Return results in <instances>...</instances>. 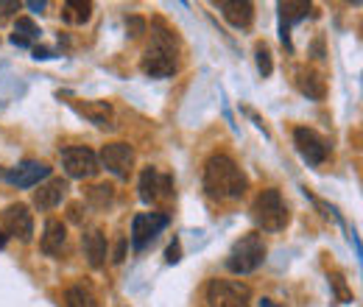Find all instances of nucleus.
<instances>
[{"label": "nucleus", "mask_w": 363, "mask_h": 307, "mask_svg": "<svg viewBox=\"0 0 363 307\" xmlns=\"http://www.w3.org/2000/svg\"><path fill=\"white\" fill-rule=\"evenodd\" d=\"M249 187L246 174L229 160L227 154H213L204 165V190L210 199L218 201H238Z\"/></svg>", "instance_id": "nucleus-1"}, {"label": "nucleus", "mask_w": 363, "mask_h": 307, "mask_svg": "<svg viewBox=\"0 0 363 307\" xmlns=\"http://www.w3.org/2000/svg\"><path fill=\"white\" fill-rule=\"evenodd\" d=\"M154 28L157 31H154L151 45L143 56V73L151 76V79H168V76L177 73V48H179V43H177V34L168 26L157 23Z\"/></svg>", "instance_id": "nucleus-2"}, {"label": "nucleus", "mask_w": 363, "mask_h": 307, "mask_svg": "<svg viewBox=\"0 0 363 307\" xmlns=\"http://www.w3.org/2000/svg\"><path fill=\"white\" fill-rule=\"evenodd\" d=\"M266 260V243L257 232L243 235L227 257V268L232 274H252L255 268H260V263Z\"/></svg>", "instance_id": "nucleus-3"}, {"label": "nucleus", "mask_w": 363, "mask_h": 307, "mask_svg": "<svg viewBox=\"0 0 363 307\" xmlns=\"http://www.w3.org/2000/svg\"><path fill=\"white\" fill-rule=\"evenodd\" d=\"M252 218H255V223H257L260 229H266V232H279V229H285V223H288V207H285L279 190L269 187V190H263V193L255 199V204H252Z\"/></svg>", "instance_id": "nucleus-4"}, {"label": "nucleus", "mask_w": 363, "mask_h": 307, "mask_svg": "<svg viewBox=\"0 0 363 307\" xmlns=\"http://www.w3.org/2000/svg\"><path fill=\"white\" fill-rule=\"evenodd\" d=\"M210 307H252V288L238 279H213L207 285Z\"/></svg>", "instance_id": "nucleus-5"}, {"label": "nucleus", "mask_w": 363, "mask_h": 307, "mask_svg": "<svg viewBox=\"0 0 363 307\" xmlns=\"http://www.w3.org/2000/svg\"><path fill=\"white\" fill-rule=\"evenodd\" d=\"M294 143H296V151L302 154V160L313 168L324 165V160L330 157V143L313 129H305V126L294 129Z\"/></svg>", "instance_id": "nucleus-6"}, {"label": "nucleus", "mask_w": 363, "mask_h": 307, "mask_svg": "<svg viewBox=\"0 0 363 307\" xmlns=\"http://www.w3.org/2000/svg\"><path fill=\"white\" fill-rule=\"evenodd\" d=\"M98 165H104L106 171L118 179H129L132 165H135V148L129 143H109L101 148V160Z\"/></svg>", "instance_id": "nucleus-7"}, {"label": "nucleus", "mask_w": 363, "mask_h": 307, "mask_svg": "<svg viewBox=\"0 0 363 307\" xmlns=\"http://www.w3.org/2000/svg\"><path fill=\"white\" fill-rule=\"evenodd\" d=\"M62 165H65V174L70 176V179H92L101 171L98 157L92 154L90 148H82V145L65 148L62 151Z\"/></svg>", "instance_id": "nucleus-8"}, {"label": "nucleus", "mask_w": 363, "mask_h": 307, "mask_svg": "<svg viewBox=\"0 0 363 307\" xmlns=\"http://www.w3.org/2000/svg\"><path fill=\"white\" fill-rule=\"evenodd\" d=\"M168 223V216H160V213H140L132 221V243H135L137 252H143L157 235L160 229Z\"/></svg>", "instance_id": "nucleus-9"}, {"label": "nucleus", "mask_w": 363, "mask_h": 307, "mask_svg": "<svg viewBox=\"0 0 363 307\" xmlns=\"http://www.w3.org/2000/svg\"><path fill=\"white\" fill-rule=\"evenodd\" d=\"M3 223H6V232L14 235V238L23 240V243H28V240L34 238V216H31V210H28L26 204H11V207H6Z\"/></svg>", "instance_id": "nucleus-10"}, {"label": "nucleus", "mask_w": 363, "mask_h": 307, "mask_svg": "<svg viewBox=\"0 0 363 307\" xmlns=\"http://www.w3.org/2000/svg\"><path fill=\"white\" fill-rule=\"evenodd\" d=\"M50 176V168H48L45 162H34V160H26V162H20L17 168H11V171H6V182L9 184H14V187H37L43 179Z\"/></svg>", "instance_id": "nucleus-11"}, {"label": "nucleus", "mask_w": 363, "mask_h": 307, "mask_svg": "<svg viewBox=\"0 0 363 307\" xmlns=\"http://www.w3.org/2000/svg\"><path fill=\"white\" fill-rule=\"evenodd\" d=\"M73 109L84 115L98 129H112V104L109 101H73Z\"/></svg>", "instance_id": "nucleus-12"}, {"label": "nucleus", "mask_w": 363, "mask_h": 307, "mask_svg": "<svg viewBox=\"0 0 363 307\" xmlns=\"http://www.w3.org/2000/svg\"><path fill=\"white\" fill-rule=\"evenodd\" d=\"M216 6L224 14V20L235 28H246L252 23V17H255V6L246 3V0H218Z\"/></svg>", "instance_id": "nucleus-13"}, {"label": "nucleus", "mask_w": 363, "mask_h": 307, "mask_svg": "<svg viewBox=\"0 0 363 307\" xmlns=\"http://www.w3.org/2000/svg\"><path fill=\"white\" fill-rule=\"evenodd\" d=\"M67 196V182L65 179H50L45 184H40V190L34 193V204L40 210H53L62 204V199Z\"/></svg>", "instance_id": "nucleus-14"}, {"label": "nucleus", "mask_w": 363, "mask_h": 307, "mask_svg": "<svg viewBox=\"0 0 363 307\" xmlns=\"http://www.w3.org/2000/svg\"><path fill=\"white\" fill-rule=\"evenodd\" d=\"M82 243H84V257H87V263L92 268H101L106 263V235L101 229H90L82 238Z\"/></svg>", "instance_id": "nucleus-15"}, {"label": "nucleus", "mask_w": 363, "mask_h": 307, "mask_svg": "<svg viewBox=\"0 0 363 307\" xmlns=\"http://www.w3.org/2000/svg\"><path fill=\"white\" fill-rule=\"evenodd\" d=\"M308 14H311V3H279V37H282V43L291 45L288 26L302 20V17H308Z\"/></svg>", "instance_id": "nucleus-16"}, {"label": "nucleus", "mask_w": 363, "mask_h": 307, "mask_svg": "<svg viewBox=\"0 0 363 307\" xmlns=\"http://www.w3.org/2000/svg\"><path fill=\"white\" fill-rule=\"evenodd\" d=\"M137 190H140V201H145V204H154L162 196V176L157 174V168H145L143 171Z\"/></svg>", "instance_id": "nucleus-17"}, {"label": "nucleus", "mask_w": 363, "mask_h": 307, "mask_svg": "<svg viewBox=\"0 0 363 307\" xmlns=\"http://www.w3.org/2000/svg\"><path fill=\"white\" fill-rule=\"evenodd\" d=\"M65 238H67L65 223L50 218L45 223V235H43V243H40V246H43V252H45V255L53 257V255H59V252L65 249Z\"/></svg>", "instance_id": "nucleus-18"}, {"label": "nucleus", "mask_w": 363, "mask_h": 307, "mask_svg": "<svg viewBox=\"0 0 363 307\" xmlns=\"http://www.w3.org/2000/svg\"><path fill=\"white\" fill-rule=\"evenodd\" d=\"M296 87L302 89L308 98H313V101H321L324 98V92H327V87H324V79L318 76V73H313V70H299L296 73Z\"/></svg>", "instance_id": "nucleus-19"}, {"label": "nucleus", "mask_w": 363, "mask_h": 307, "mask_svg": "<svg viewBox=\"0 0 363 307\" xmlns=\"http://www.w3.org/2000/svg\"><path fill=\"white\" fill-rule=\"evenodd\" d=\"M65 305L67 307H98V299H95V294H92L90 285L79 282V285H73V288L65 291Z\"/></svg>", "instance_id": "nucleus-20"}, {"label": "nucleus", "mask_w": 363, "mask_h": 307, "mask_svg": "<svg viewBox=\"0 0 363 307\" xmlns=\"http://www.w3.org/2000/svg\"><path fill=\"white\" fill-rule=\"evenodd\" d=\"M34 40H40V28H37V23H34V20H28V17H20V20H17V26H14L11 43L17 45V48H28Z\"/></svg>", "instance_id": "nucleus-21"}, {"label": "nucleus", "mask_w": 363, "mask_h": 307, "mask_svg": "<svg viewBox=\"0 0 363 307\" xmlns=\"http://www.w3.org/2000/svg\"><path fill=\"white\" fill-rule=\"evenodd\" d=\"M92 14V3H82V0H67L65 3V23H87Z\"/></svg>", "instance_id": "nucleus-22"}, {"label": "nucleus", "mask_w": 363, "mask_h": 307, "mask_svg": "<svg viewBox=\"0 0 363 307\" xmlns=\"http://www.w3.org/2000/svg\"><path fill=\"white\" fill-rule=\"evenodd\" d=\"M112 196H115V187L112 184H95L90 193H87V199H90V204L95 210H104L112 201Z\"/></svg>", "instance_id": "nucleus-23"}, {"label": "nucleus", "mask_w": 363, "mask_h": 307, "mask_svg": "<svg viewBox=\"0 0 363 307\" xmlns=\"http://www.w3.org/2000/svg\"><path fill=\"white\" fill-rule=\"evenodd\" d=\"M255 56H257V70L263 73V79H266V76H272L274 65H272V53H269V48H266V45H257Z\"/></svg>", "instance_id": "nucleus-24"}, {"label": "nucleus", "mask_w": 363, "mask_h": 307, "mask_svg": "<svg viewBox=\"0 0 363 307\" xmlns=\"http://www.w3.org/2000/svg\"><path fill=\"white\" fill-rule=\"evenodd\" d=\"M126 28H129V34H132V37H140V34H145V20H140V17H129V20H126Z\"/></svg>", "instance_id": "nucleus-25"}, {"label": "nucleus", "mask_w": 363, "mask_h": 307, "mask_svg": "<svg viewBox=\"0 0 363 307\" xmlns=\"http://www.w3.org/2000/svg\"><path fill=\"white\" fill-rule=\"evenodd\" d=\"M168 263H179V243L177 240L168 246Z\"/></svg>", "instance_id": "nucleus-26"}, {"label": "nucleus", "mask_w": 363, "mask_h": 307, "mask_svg": "<svg viewBox=\"0 0 363 307\" xmlns=\"http://www.w3.org/2000/svg\"><path fill=\"white\" fill-rule=\"evenodd\" d=\"M123 255H126V238H121V243H118V252H115V263H123Z\"/></svg>", "instance_id": "nucleus-27"}, {"label": "nucleus", "mask_w": 363, "mask_h": 307, "mask_svg": "<svg viewBox=\"0 0 363 307\" xmlns=\"http://www.w3.org/2000/svg\"><path fill=\"white\" fill-rule=\"evenodd\" d=\"M17 9H20L17 0H11V3H0V14H11V11H17Z\"/></svg>", "instance_id": "nucleus-28"}, {"label": "nucleus", "mask_w": 363, "mask_h": 307, "mask_svg": "<svg viewBox=\"0 0 363 307\" xmlns=\"http://www.w3.org/2000/svg\"><path fill=\"white\" fill-rule=\"evenodd\" d=\"M28 6H31V9H34V11H43V9H45V3H37V0H31V3H28Z\"/></svg>", "instance_id": "nucleus-29"}, {"label": "nucleus", "mask_w": 363, "mask_h": 307, "mask_svg": "<svg viewBox=\"0 0 363 307\" xmlns=\"http://www.w3.org/2000/svg\"><path fill=\"white\" fill-rule=\"evenodd\" d=\"M260 307H277V305H274L272 299H263V302H260Z\"/></svg>", "instance_id": "nucleus-30"}, {"label": "nucleus", "mask_w": 363, "mask_h": 307, "mask_svg": "<svg viewBox=\"0 0 363 307\" xmlns=\"http://www.w3.org/2000/svg\"><path fill=\"white\" fill-rule=\"evenodd\" d=\"M0 246H6V235L3 232H0Z\"/></svg>", "instance_id": "nucleus-31"}]
</instances>
